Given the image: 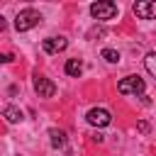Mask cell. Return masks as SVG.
Here are the masks:
<instances>
[{
  "mask_svg": "<svg viewBox=\"0 0 156 156\" xmlns=\"http://www.w3.org/2000/svg\"><path fill=\"white\" fill-rule=\"evenodd\" d=\"M144 66H146V71L156 78V54L151 51V54H146V58H144Z\"/></svg>",
  "mask_w": 156,
  "mask_h": 156,
  "instance_id": "obj_11",
  "label": "cell"
},
{
  "mask_svg": "<svg viewBox=\"0 0 156 156\" xmlns=\"http://www.w3.org/2000/svg\"><path fill=\"white\" fill-rule=\"evenodd\" d=\"M90 15L95 20H112L117 15V5L115 2H93L90 5Z\"/></svg>",
  "mask_w": 156,
  "mask_h": 156,
  "instance_id": "obj_3",
  "label": "cell"
},
{
  "mask_svg": "<svg viewBox=\"0 0 156 156\" xmlns=\"http://www.w3.org/2000/svg\"><path fill=\"white\" fill-rule=\"evenodd\" d=\"M66 73L73 76V78H78V76L83 73V61H80V58H68V61H66Z\"/></svg>",
  "mask_w": 156,
  "mask_h": 156,
  "instance_id": "obj_10",
  "label": "cell"
},
{
  "mask_svg": "<svg viewBox=\"0 0 156 156\" xmlns=\"http://www.w3.org/2000/svg\"><path fill=\"white\" fill-rule=\"evenodd\" d=\"M102 58L110 61V63H117V61H119V54H117L115 49H102Z\"/></svg>",
  "mask_w": 156,
  "mask_h": 156,
  "instance_id": "obj_12",
  "label": "cell"
},
{
  "mask_svg": "<svg viewBox=\"0 0 156 156\" xmlns=\"http://www.w3.org/2000/svg\"><path fill=\"white\" fill-rule=\"evenodd\" d=\"M117 90L122 95H141L144 93V80L139 76H127L117 83Z\"/></svg>",
  "mask_w": 156,
  "mask_h": 156,
  "instance_id": "obj_2",
  "label": "cell"
},
{
  "mask_svg": "<svg viewBox=\"0 0 156 156\" xmlns=\"http://www.w3.org/2000/svg\"><path fill=\"white\" fill-rule=\"evenodd\" d=\"M5 24H7V22H5V17H2V15H0V32H2V29H5Z\"/></svg>",
  "mask_w": 156,
  "mask_h": 156,
  "instance_id": "obj_14",
  "label": "cell"
},
{
  "mask_svg": "<svg viewBox=\"0 0 156 156\" xmlns=\"http://www.w3.org/2000/svg\"><path fill=\"white\" fill-rule=\"evenodd\" d=\"M39 22H41V15H39L37 10L27 7V10L17 12V17H15V29H17V32H27V29L37 27Z\"/></svg>",
  "mask_w": 156,
  "mask_h": 156,
  "instance_id": "obj_1",
  "label": "cell"
},
{
  "mask_svg": "<svg viewBox=\"0 0 156 156\" xmlns=\"http://www.w3.org/2000/svg\"><path fill=\"white\" fill-rule=\"evenodd\" d=\"M41 46H44L46 54H58V51H63V49L68 46V41H66L63 37H46V39L41 41Z\"/></svg>",
  "mask_w": 156,
  "mask_h": 156,
  "instance_id": "obj_7",
  "label": "cell"
},
{
  "mask_svg": "<svg viewBox=\"0 0 156 156\" xmlns=\"http://www.w3.org/2000/svg\"><path fill=\"white\" fill-rule=\"evenodd\" d=\"M134 15L141 20H156V0H139L134 5Z\"/></svg>",
  "mask_w": 156,
  "mask_h": 156,
  "instance_id": "obj_5",
  "label": "cell"
},
{
  "mask_svg": "<svg viewBox=\"0 0 156 156\" xmlns=\"http://www.w3.org/2000/svg\"><path fill=\"white\" fill-rule=\"evenodd\" d=\"M2 117H5L10 124H17V122H22L24 115H22V110H20L17 105H7V107L2 110Z\"/></svg>",
  "mask_w": 156,
  "mask_h": 156,
  "instance_id": "obj_8",
  "label": "cell"
},
{
  "mask_svg": "<svg viewBox=\"0 0 156 156\" xmlns=\"http://www.w3.org/2000/svg\"><path fill=\"white\" fill-rule=\"evenodd\" d=\"M85 119H88L93 127H107V124L112 122V115H110L105 107H93V110L85 115Z\"/></svg>",
  "mask_w": 156,
  "mask_h": 156,
  "instance_id": "obj_4",
  "label": "cell"
},
{
  "mask_svg": "<svg viewBox=\"0 0 156 156\" xmlns=\"http://www.w3.org/2000/svg\"><path fill=\"white\" fill-rule=\"evenodd\" d=\"M49 139H51V146H56V149L66 146V132H63V129L51 127V129H49Z\"/></svg>",
  "mask_w": 156,
  "mask_h": 156,
  "instance_id": "obj_9",
  "label": "cell"
},
{
  "mask_svg": "<svg viewBox=\"0 0 156 156\" xmlns=\"http://www.w3.org/2000/svg\"><path fill=\"white\" fill-rule=\"evenodd\" d=\"M34 90H37L39 98H54L56 85H54L49 78H44V76H34Z\"/></svg>",
  "mask_w": 156,
  "mask_h": 156,
  "instance_id": "obj_6",
  "label": "cell"
},
{
  "mask_svg": "<svg viewBox=\"0 0 156 156\" xmlns=\"http://www.w3.org/2000/svg\"><path fill=\"white\" fill-rule=\"evenodd\" d=\"M12 58H15L12 54H0V63H10Z\"/></svg>",
  "mask_w": 156,
  "mask_h": 156,
  "instance_id": "obj_13",
  "label": "cell"
}]
</instances>
